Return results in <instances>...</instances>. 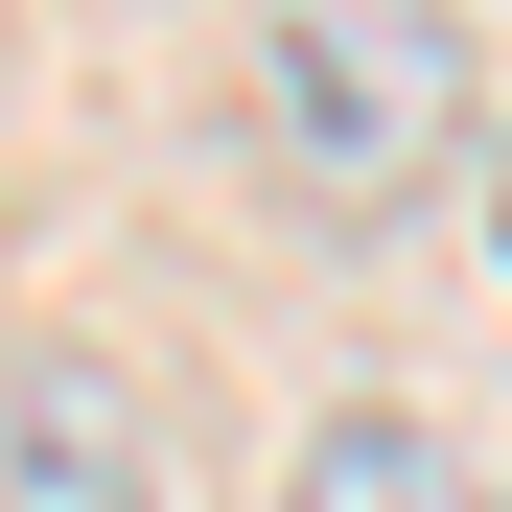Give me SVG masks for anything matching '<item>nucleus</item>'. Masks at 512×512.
<instances>
[{"label":"nucleus","mask_w":512,"mask_h":512,"mask_svg":"<svg viewBox=\"0 0 512 512\" xmlns=\"http://www.w3.org/2000/svg\"><path fill=\"white\" fill-rule=\"evenodd\" d=\"M256 94L326 187H419L466 140V0H256Z\"/></svg>","instance_id":"f257e3e1"},{"label":"nucleus","mask_w":512,"mask_h":512,"mask_svg":"<svg viewBox=\"0 0 512 512\" xmlns=\"http://www.w3.org/2000/svg\"><path fill=\"white\" fill-rule=\"evenodd\" d=\"M0 512H140V443L94 373H0Z\"/></svg>","instance_id":"f03ea898"},{"label":"nucleus","mask_w":512,"mask_h":512,"mask_svg":"<svg viewBox=\"0 0 512 512\" xmlns=\"http://www.w3.org/2000/svg\"><path fill=\"white\" fill-rule=\"evenodd\" d=\"M303 512H466V466H443V419H326Z\"/></svg>","instance_id":"7ed1b4c3"},{"label":"nucleus","mask_w":512,"mask_h":512,"mask_svg":"<svg viewBox=\"0 0 512 512\" xmlns=\"http://www.w3.org/2000/svg\"><path fill=\"white\" fill-rule=\"evenodd\" d=\"M489 233H512V140H489Z\"/></svg>","instance_id":"20e7f679"}]
</instances>
